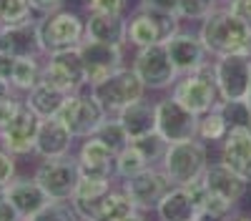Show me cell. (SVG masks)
<instances>
[{
	"instance_id": "cell-30",
	"label": "cell",
	"mask_w": 251,
	"mask_h": 221,
	"mask_svg": "<svg viewBox=\"0 0 251 221\" xmlns=\"http://www.w3.org/2000/svg\"><path fill=\"white\" fill-rule=\"evenodd\" d=\"M228 133V123L221 116L219 108H211L208 113L199 116V128H196V138H201L203 144H219L224 141V136Z\"/></svg>"
},
{
	"instance_id": "cell-19",
	"label": "cell",
	"mask_w": 251,
	"mask_h": 221,
	"mask_svg": "<svg viewBox=\"0 0 251 221\" xmlns=\"http://www.w3.org/2000/svg\"><path fill=\"white\" fill-rule=\"evenodd\" d=\"M75 136L58 118H40L35 136V156L40 158H63L73 153Z\"/></svg>"
},
{
	"instance_id": "cell-53",
	"label": "cell",
	"mask_w": 251,
	"mask_h": 221,
	"mask_svg": "<svg viewBox=\"0 0 251 221\" xmlns=\"http://www.w3.org/2000/svg\"><path fill=\"white\" fill-rule=\"evenodd\" d=\"M80 221H86V219H80Z\"/></svg>"
},
{
	"instance_id": "cell-8",
	"label": "cell",
	"mask_w": 251,
	"mask_h": 221,
	"mask_svg": "<svg viewBox=\"0 0 251 221\" xmlns=\"http://www.w3.org/2000/svg\"><path fill=\"white\" fill-rule=\"evenodd\" d=\"M40 83H46L50 88H58L63 93H78L83 88H88L86 83V68H83V58L78 48L68 50H55L46 55L43 63V75Z\"/></svg>"
},
{
	"instance_id": "cell-25",
	"label": "cell",
	"mask_w": 251,
	"mask_h": 221,
	"mask_svg": "<svg viewBox=\"0 0 251 221\" xmlns=\"http://www.w3.org/2000/svg\"><path fill=\"white\" fill-rule=\"evenodd\" d=\"M0 50H5L15 58L23 55H43L38 38V20L30 25H18V28H3L0 35Z\"/></svg>"
},
{
	"instance_id": "cell-51",
	"label": "cell",
	"mask_w": 251,
	"mask_h": 221,
	"mask_svg": "<svg viewBox=\"0 0 251 221\" xmlns=\"http://www.w3.org/2000/svg\"><path fill=\"white\" fill-rule=\"evenodd\" d=\"M0 198H5V186H0Z\"/></svg>"
},
{
	"instance_id": "cell-14",
	"label": "cell",
	"mask_w": 251,
	"mask_h": 221,
	"mask_svg": "<svg viewBox=\"0 0 251 221\" xmlns=\"http://www.w3.org/2000/svg\"><path fill=\"white\" fill-rule=\"evenodd\" d=\"M83 68H86V83L88 88L100 83L118 68H123V46H111V43H98V40H83L78 46Z\"/></svg>"
},
{
	"instance_id": "cell-9",
	"label": "cell",
	"mask_w": 251,
	"mask_h": 221,
	"mask_svg": "<svg viewBox=\"0 0 251 221\" xmlns=\"http://www.w3.org/2000/svg\"><path fill=\"white\" fill-rule=\"evenodd\" d=\"M131 68L143 80L146 91H166L178 80V71L171 63V55H169V50H166V43L136 48Z\"/></svg>"
},
{
	"instance_id": "cell-46",
	"label": "cell",
	"mask_w": 251,
	"mask_h": 221,
	"mask_svg": "<svg viewBox=\"0 0 251 221\" xmlns=\"http://www.w3.org/2000/svg\"><path fill=\"white\" fill-rule=\"evenodd\" d=\"M13 66H15V55L0 50V75H3L8 83H10V73H13Z\"/></svg>"
},
{
	"instance_id": "cell-2",
	"label": "cell",
	"mask_w": 251,
	"mask_h": 221,
	"mask_svg": "<svg viewBox=\"0 0 251 221\" xmlns=\"http://www.w3.org/2000/svg\"><path fill=\"white\" fill-rule=\"evenodd\" d=\"M171 98H176L181 106H186L196 116H203L216 108L221 103V93L214 75V60H208L191 73L178 75V80L171 86Z\"/></svg>"
},
{
	"instance_id": "cell-48",
	"label": "cell",
	"mask_w": 251,
	"mask_h": 221,
	"mask_svg": "<svg viewBox=\"0 0 251 221\" xmlns=\"http://www.w3.org/2000/svg\"><path fill=\"white\" fill-rule=\"evenodd\" d=\"M121 221H146V216H143V211H133V214H128V216L121 219Z\"/></svg>"
},
{
	"instance_id": "cell-16",
	"label": "cell",
	"mask_w": 251,
	"mask_h": 221,
	"mask_svg": "<svg viewBox=\"0 0 251 221\" xmlns=\"http://www.w3.org/2000/svg\"><path fill=\"white\" fill-rule=\"evenodd\" d=\"M71 204H73L75 214L86 221H121L128 214L138 211L133 206V201L128 198V194L116 186L96 201H71Z\"/></svg>"
},
{
	"instance_id": "cell-13",
	"label": "cell",
	"mask_w": 251,
	"mask_h": 221,
	"mask_svg": "<svg viewBox=\"0 0 251 221\" xmlns=\"http://www.w3.org/2000/svg\"><path fill=\"white\" fill-rule=\"evenodd\" d=\"M196 128H199V116L181 106L176 98L169 96L156 100V131L169 144L196 138Z\"/></svg>"
},
{
	"instance_id": "cell-33",
	"label": "cell",
	"mask_w": 251,
	"mask_h": 221,
	"mask_svg": "<svg viewBox=\"0 0 251 221\" xmlns=\"http://www.w3.org/2000/svg\"><path fill=\"white\" fill-rule=\"evenodd\" d=\"M149 166H151V164L141 156V151H138L133 144H128L123 151L116 153V178H121V181L141 173L143 169H149Z\"/></svg>"
},
{
	"instance_id": "cell-31",
	"label": "cell",
	"mask_w": 251,
	"mask_h": 221,
	"mask_svg": "<svg viewBox=\"0 0 251 221\" xmlns=\"http://www.w3.org/2000/svg\"><path fill=\"white\" fill-rule=\"evenodd\" d=\"M96 138H100L103 144H106L113 153H118V151H123L126 146L131 144V138H128V133H126V128L121 126V121L113 116V113H108V118L103 121V123L98 126V131L93 133Z\"/></svg>"
},
{
	"instance_id": "cell-52",
	"label": "cell",
	"mask_w": 251,
	"mask_h": 221,
	"mask_svg": "<svg viewBox=\"0 0 251 221\" xmlns=\"http://www.w3.org/2000/svg\"><path fill=\"white\" fill-rule=\"evenodd\" d=\"M0 35H3V28H0Z\"/></svg>"
},
{
	"instance_id": "cell-38",
	"label": "cell",
	"mask_w": 251,
	"mask_h": 221,
	"mask_svg": "<svg viewBox=\"0 0 251 221\" xmlns=\"http://www.w3.org/2000/svg\"><path fill=\"white\" fill-rule=\"evenodd\" d=\"M219 5V0H178V18L181 20H201Z\"/></svg>"
},
{
	"instance_id": "cell-20",
	"label": "cell",
	"mask_w": 251,
	"mask_h": 221,
	"mask_svg": "<svg viewBox=\"0 0 251 221\" xmlns=\"http://www.w3.org/2000/svg\"><path fill=\"white\" fill-rule=\"evenodd\" d=\"M203 184L206 189L226 198L228 204H239V201L246 196V189H249V181L241 178L234 169H228L224 161H214V164H208L206 173H203Z\"/></svg>"
},
{
	"instance_id": "cell-7",
	"label": "cell",
	"mask_w": 251,
	"mask_h": 221,
	"mask_svg": "<svg viewBox=\"0 0 251 221\" xmlns=\"http://www.w3.org/2000/svg\"><path fill=\"white\" fill-rule=\"evenodd\" d=\"M88 91L100 100V106L106 108V113H118V111H123L126 106L136 103V100H141V98L146 96L143 80H141V78L136 75V71L128 68V66L118 68L116 73H111L108 78H103L100 83L91 86Z\"/></svg>"
},
{
	"instance_id": "cell-17",
	"label": "cell",
	"mask_w": 251,
	"mask_h": 221,
	"mask_svg": "<svg viewBox=\"0 0 251 221\" xmlns=\"http://www.w3.org/2000/svg\"><path fill=\"white\" fill-rule=\"evenodd\" d=\"M166 50L171 55V63L176 66L178 75L183 73H191L196 68H201L203 63H208V53L201 43L199 33H186V30H178L174 33L169 40H166Z\"/></svg>"
},
{
	"instance_id": "cell-35",
	"label": "cell",
	"mask_w": 251,
	"mask_h": 221,
	"mask_svg": "<svg viewBox=\"0 0 251 221\" xmlns=\"http://www.w3.org/2000/svg\"><path fill=\"white\" fill-rule=\"evenodd\" d=\"M28 221H80L71 201H48L38 214H33Z\"/></svg>"
},
{
	"instance_id": "cell-47",
	"label": "cell",
	"mask_w": 251,
	"mask_h": 221,
	"mask_svg": "<svg viewBox=\"0 0 251 221\" xmlns=\"http://www.w3.org/2000/svg\"><path fill=\"white\" fill-rule=\"evenodd\" d=\"M10 93H13L10 83H8V80H5L3 75H0V98H5V96H10Z\"/></svg>"
},
{
	"instance_id": "cell-27",
	"label": "cell",
	"mask_w": 251,
	"mask_h": 221,
	"mask_svg": "<svg viewBox=\"0 0 251 221\" xmlns=\"http://www.w3.org/2000/svg\"><path fill=\"white\" fill-rule=\"evenodd\" d=\"M66 98H68V93H63L58 88H50L46 83H38L35 88H30L25 93L23 100L28 103V108L35 116H40V118H55L58 111L63 108V103H66Z\"/></svg>"
},
{
	"instance_id": "cell-3",
	"label": "cell",
	"mask_w": 251,
	"mask_h": 221,
	"mask_svg": "<svg viewBox=\"0 0 251 221\" xmlns=\"http://www.w3.org/2000/svg\"><path fill=\"white\" fill-rule=\"evenodd\" d=\"M208 144H203L201 138H188L178 141V144H169L163 158H161V169L169 176L174 186H186L191 181L201 178L208 169Z\"/></svg>"
},
{
	"instance_id": "cell-49",
	"label": "cell",
	"mask_w": 251,
	"mask_h": 221,
	"mask_svg": "<svg viewBox=\"0 0 251 221\" xmlns=\"http://www.w3.org/2000/svg\"><path fill=\"white\" fill-rule=\"evenodd\" d=\"M244 100H246V106H249V113H251V83H249V93H246V98H244Z\"/></svg>"
},
{
	"instance_id": "cell-44",
	"label": "cell",
	"mask_w": 251,
	"mask_h": 221,
	"mask_svg": "<svg viewBox=\"0 0 251 221\" xmlns=\"http://www.w3.org/2000/svg\"><path fill=\"white\" fill-rule=\"evenodd\" d=\"M0 221H25L23 216H20V211L10 204V198H0Z\"/></svg>"
},
{
	"instance_id": "cell-10",
	"label": "cell",
	"mask_w": 251,
	"mask_h": 221,
	"mask_svg": "<svg viewBox=\"0 0 251 221\" xmlns=\"http://www.w3.org/2000/svg\"><path fill=\"white\" fill-rule=\"evenodd\" d=\"M33 178L48 194L50 201H71L75 184L80 178V169L75 156H63V158H43L38 164Z\"/></svg>"
},
{
	"instance_id": "cell-40",
	"label": "cell",
	"mask_w": 251,
	"mask_h": 221,
	"mask_svg": "<svg viewBox=\"0 0 251 221\" xmlns=\"http://www.w3.org/2000/svg\"><path fill=\"white\" fill-rule=\"evenodd\" d=\"M18 176V156L0 146V186H8Z\"/></svg>"
},
{
	"instance_id": "cell-36",
	"label": "cell",
	"mask_w": 251,
	"mask_h": 221,
	"mask_svg": "<svg viewBox=\"0 0 251 221\" xmlns=\"http://www.w3.org/2000/svg\"><path fill=\"white\" fill-rule=\"evenodd\" d=\"M216 108L226 118L228 128H251V113L246 100H221Z\"/></svg>"
},
{
	"instance_id": "cell-15",
	"label": "cell",
	"mask_w": 251,
	"mask_h": 221,
	"mask_svg": "<svg viewBox=\"0 0 251 221\" xmlns=\"http://www.w3.org/2000/svg\"><path fill=\"white\" fill-rule=\"evenodd\" d=\"M38 126H40V116H35L28 103L23 100L18 108V113L13 116L10 123L0 131V146L5 151H10L13 156H30L35 153V136H38Z\"/></svg>"
},
{
	"instance_id": "cell-18",
	"label": "cell",
	"mask_w": 251,
	"mask_h": 221,
	"mask_svg": "<svg viewBox=\"0 0 251 221\" xmlns=\"http://www.w3.org/2000/svg\"><path fill=\"white\" fill-rule=\"evenodd\" d=\"M75 161H78V169L83 176L116 178V153L96 136L83 138Z\"/></svg>"
},
{
	"instance_id": "cell-23",
	"label": "cell",
	"mask_w": 251,
	"mask_h": 221,
	"mask_svg": "<svg viewBox=\"0 0 251 221\" xmlns=\"http://www.w3.org/2000/svg\"><path fill=\"white\" fill-rule=\"evenodd\" d=\"M158 221H201V209L183 186H171V191L156 206Z\"/></svg>"
},
{
	"instance_id": "cell-26",
	"label": "cell",
	"mask_w": 251,
	"mask_h": 221,
	"mask_svg": "<svg viewBox=\"0 0 251 221\" xmlns=\"http://www.w3.org/2000/svg\"><path fill=\"white\" fill-rule=\"evenodd\" d=\"M86 38L98 43L126 46V18L123 15H88Z\"/></svg>"
},
{
	"instance_id": "cell-39",
	"label": "cell",
	"mask_w": 251,
	"mask_h": 221,
	"mask_svg": "<svg viewBox=\"0 0 251 221\" xmlns=\"http://www.w3.org/2000/svg\"><path fill=\"white\" fill-rule=\"evenodd\" d=\"M88 15H123L128 0H83Z\"/></svg>"
},
{
	"instance_id": "cell-34",
	"label": "cell",
	"mask_w": 251,
	"mask_h": 221,
	"mask_svg": "<svg viewBox=\"0 0 251 221\" xmlns=\"http://www.w3.org/2000/svg\"><path fill=\"white\" fill-rule=\"evenodd\" d=\"M131 144L141 151V156L149 161L151 166H161V158H163L166 148H169V141H166L158 131L146 133V136H141V138H133Z\"/></svg>"
},
{
	"instance_id": "cell-24",
	"label": "cell",
	"mask_w": 251,
	"mask_h": 221,
	"mask_svg": "<svg viewBox=\"0 0 251 221\" xmlns=\"http://www.w3.org/2000/svg\"><path fill=\"white\" fill-rule=\"evenodd\" d=\"M113 116L121 121V126L126 128L131 141L156 131V103H151V100H146V98L126 106L123 111H118Z\"/></svg>"
},
{
	"instance_id": "cell-45",
	"label": "cell",
	"mask_w": 251,
	"mask_h": 221,
	"mask_svg": "<svg viewBox=\"0 0 251 221\" xmlns=\"http://www.w3.org/2000/svg\"><path fill=\"white\" fill-rule=\"evenodd\" d=\"M66 0H30V5L38 15H46V13H53V10H60Z\"/></svg>"
},
{
	"instance_id": "cell-5",
	"label": "cell",
	"mask_w": 251,
	"mask_h": 221,
	"mask_svg": "<svg viewBox=\"0 0 251 221\" xmlns=\"http://www.w3.org/2000/svg\"><path fill=\"white\" fill-rule=\"evenodd\" d=\"M178 30H181L178 15H166V13L138 8L131 18H126V46L146 48V46L166 43Z\"/></svg>"
},
{
	"instance_id": "cell-1",
	"label": "cell",
	"mask_w": 251,
	"mask_h": 221,
	"mask_svg": "<svg viewBox=\"0 0 251 221\" xmlns=\"http://www.w3.org/2000/svg\"><path fill=\"white\" fill-rule=\"evenodd\" d=\"M199 38L208 55H231V53H251V23L228 10L226 5H216L201 25Z\"/></svg>"
},
{
	"instance_id": "cell-11",
	"label": "cell",
	"mask_w": 251,
	"mask_h": 221,
	"mask_svg": "<svg viewBox=\"0 0 251 221\" xmlns=\"http://www.w3.org/2000/svg\"><path fill=\"white\" fill-rule=\"evenodd\" d=\"M214 75L221 100H244L251 83V53L214 58Z\"/></svg>"
},
{
	"instance_id": "cell-29",
	"label": "cell",
	"mask_w": 251,
	"mask_h": 221,
	"mask_svg": "<svg viewBox=\"0 0 251 221\" xmlns=\"http://www.w3.org/2000/svg\"><path fill=\"white\" fill-rule=\"evenodd\" d=\"M35 15L30 0H0V28L30 25L38 20Z\"/></svg>"
},
{
	"instance_id": "cell-43",
	"label": "cell",
	"mask_w": 251,
	"mask_h": 221,
	"mask_svg": "<svg viewBox=\"0 0 251 221\" xmlns=\"http://www.w3.org/2000/svg\"><path fill=\"white\" fill-rule=\"evenodd\" d=\"M224 5L251 23V0H224Z\"/></svg>"
},
{
	"instance_id": "cell-50",
	"label": "cell",
	"mask_w": 251,
	"mask_h": 221,
	"mask_svg": "<svg viewBox=\"0 0 251 221\" xmlns=\"http://www.w3.org/2000/svg\"><path fill=\"white\" fill-rule=\"evenodd\" d=\"M228 221H251V216H234V219H228Z\"/></svg>"
},
{
	"instance_id": "cell-21",
	"label": "cell",
	"mask_w": 251,
	"mask_h": 221,
	"mask_svg": "<svg viewBox=\"0 0 251 221\" xmlns=\"http://www.w3.org/2000/svg\"><path fill=\"white\" fill-rule=\"evenodd\" d=\"M221 161L251 184V128H228L221 141Z\"/></svg>"
},
{
	"instance_id": "cell-28",
	"label": "cell",
	"mask_w": 251,
	"mask_h": 221,
	"mask_svg": "<svg viewBox=\"0 0 251 221\" xmlns=\"http://www.w3.org/2000/svg\"><path fill=\"white\" fill-rule=\"evenodd\" d=\"M40 75H43V63H40V55H23L15 58V66L10 73V88L13 93H28L30 88H35L40 83Z\"/></svg>"
},
{
	"instance_id": "cell-41",
	"label": "cell",
	"mask_w": 251,
	"mask_h": 221,
	"mask_svg": "<svg viewBox=\"0 0 251 221\" xmlns=\"http://www.w3.org/2000/svg\"><path fill=\"white\" fill-rule=\"evenodd\" d=\"M20 103H23V98H18L15 93H10V96H5V98H0V131H3V128L10 123V121H13V116L18 113Z\"/></svg>"
},
{
	"instance_id": "cell-6",
	"label": "cell",
	"mask_w": 251,
	"mask_h": 221,
	"mask_svg": "<svg viewBox=\"0 0 251 221\" xmlns=\"http://www.w3.org/2000/svg\"><path fill=\"white\" fill-rule=\"evenodd\" d=\"M63 126H66L75 138H88L98 131V126L108 118L106 108L91 91H78L66 98L63 108L55 116Z\"/></svg>"
},
{
	"instance_id": "cell-12",
	"label": "cell",
	"mask_w": 251,
	"mask_h": 221,
	"mask_svg": "<svg viewBox=\"0 0 251 221\" xmlns=\"http://www.w3.org/2000/svg\"><path fill=\"white\" fill-rule=\"evenodd\" d=\"M171 181L163 173L161 166H149L141 173L131 176L123 181V191L128 194V198L133 201V206L138 211H156V206L161 204V198L171 191Z\"/></svg>"
},
{
	"instance_id": "cell-37",
	"label": "cell",
	"mask_w": 251,
	"mask_h": 221,
	"mask_svg": "<svg viewBox=\"0 0 251 221\" xmlns=\"http://www.w3.org/2000/svg\"><path fill=\"white\" fill-rule=\"evenodd\" d=\"M234 211V204H228L226 198L206 191L203 201H201V221L211 219V221H228V216H231Z\"/></svg>"
},
{
	"instance_id": "cell-32",
	"label": "cell",
	"mask_w": 251,
	"mask_h": 221,
	"mask_svg": "<svg viewBox=\"0 0 251 221\" xmlns=\"http://www.w3.org/2000/svg\"><path fill=\"white\" fill-rule=\"evenodd\" d=\"M113 181L116 178H100V176H83L80 173L71 201H96L113 189Z\"/></svg>"
},
{
	"instance_id": "cell-4",
	"label": "cell",
	"mask_w": 251,
	"mask_h": 221,
	"mask_svg": "<svg viewBox=\"0 0 251 221\" xmlns=\"http://www.w3.org/2000/svg\"><path fill=\"white\" fill-rule=\"evenodd\" d=\"M38 38H40L43 55L78 48L86 40V20L75 10H66V8L46 13L38 18Z\"/></svg>"
},
{
	"instance_id": "cell-22",
	"label": "cell",
	"mask_w": 251,
	"mask_h": 221,
	"mask_svg": "<svg viewBox=\"0 0 251 221\" xmlns=\"http://www.w3.org/2000/svg\"><path fill=\"white\" fill-rule=\"evenodd\" d=\"M5 196L10 198V204L20 211V216H23L25 221L50 201L48 194L40 189V184L35 178H18V176L5 186Z\"/></svg>"
},
{
	"instance_id": "cell-42",
	"label": "cell",
	"mask_w": 251,
	"mask_h": 221,
	"mask_svg": "<svg viewBox=\"0 0 251 221\" xmlns=\"http://www.w3.org/2000/svg\"><path fill=\"white\" fill-rule=\"evenodd\" d=\"M141 8L166 15H178V0H141Z\"/></svg>"
}]
</instances>
